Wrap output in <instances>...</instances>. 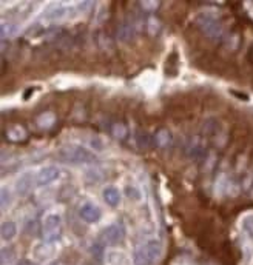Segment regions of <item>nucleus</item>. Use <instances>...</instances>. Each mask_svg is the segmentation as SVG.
I'll use <instances>...</instances> for the list:
<instances>
[{
  "label": "nucleus",
  "mask_w": 253,
  "mask_h": 265,
  "mask_svg": "<svg viewBox=\"0 0 253 265\" xmlns=\"http://www.w3.org/2000/svg\"><path fill=\"white\" fill-rule=\"evenodd\" d=\"M36 122H37L39 128L48 130V128H51L52 125L56 124V114L51 113V111H45V113H42L41 116L36 119Z\"/></svg>",
  "instance_id": "nucleus-15"
},
{
  "label": "nucleus",
  "mask_w": 253,
  "mask_h": 265,
  "mask_svg": "<svg viewBox=\"0 0 253 265\" xmlns=\"http://www.w3.org/2000/svg\"><path fill=\"white\" fill-rule=\"evenodd\" d=\"M135 34H136V26L133 25L130 20H125V22H121L117 25V30H116V36L121 42H130L135 39Z\"/></svg>",
  "instance_id": "nucleus-12"
},
{
  "label": "nucleus",
  "mask_w": 253,
  "mask_h": 265,
  "mask_svg": "<svg viewBox=\"0 0 253 265\" xmlns=\"http://www.w3.org/2000/svg\"><path fill=\"white\" fill-rule=\"evenodd\" d=\"M88 148L95 153V151H103L105 150V145H103V142L99 139V137H96V136H93V137H90V140H88Z\"/></svg>",
  "instance_id": "nucleus-22"
},
{
  "label": "nucleus",
  "mask_w": 253,
  "mask_h": 265,
  "mask_svg": "<svg viewBox=\"0 0 253 265\" xmlns=\"http://www.w3.org/2000/svg\"><path fill=\"white\" fill-rule=\"evenodd\" d=\"M77 215L85 223H96L102 218V211L98 204H95L93 201H85L79 205Z\"/></svg>",
  "instance_id": "nucleus-7"
},
{
  "label": "nucleus",
  "mask_w": 253,
  "mask_h": 265,
  "mask_svg": "<svg viewBox=\"0 0 253 265\" xmlns=\"http://www.w3.org/2000/svg\"><path fill=\"white\" fill-rule=\"evenodd\" d=\"M150 143H153V137H150V134L145 130H138L136 131V145L138 147L145 150V148L150 147Z\"/></svg>",
  "instance_id": "nucleus-16"
},
{
  "label": "nucleus",
  "mask_w": 253,
  "mask_h": 265,
  "mask_svg": "<svg viewBox=\"0 0 253 265\" xmlns=\"http://www.w3.org/2000/svg\"><path fill=\"white\" fill-rule=\"evenodd\" d=\"M12 197H14V194H12L11 188L8 185H3L2 191H0V205H2V210H6L12 204V201H14Z\"/></svg>",
  "instance_id": "nucleus-19"
},
{
  "label": "nucleus",
  "mask_w": 253,
  "mask_h": 265,
  "mask_svg": "<svg viewBox=\"0 0 253 265\" xmlns=\"http://www.w3.org/2000/svg\"><path fill=\"white\" fill-rule=\"evenodd\" d=\"M19 233V227L17 223L12 219H6L2 223V228H0V236H2L3 242H12L17 237Z\"/></svg>",
  "instance_id": "nucleus-13"
},
{
  "label": "nucleus",
  "mask_w": 253,
  "mask_h": 265,
  "mask_svg": "<svg viewBox=\"0 0 253 265\" xmlns=\"http://www.w3.org/2000/svg\"><path fill=\"white\" fill-rule=\"evenodd\" d=\"M125 197H128L131 202H141L142 201V193L136 185H127L125 187Z\"/></svg>",
  "instance_id": "nucleus-20"
},
{
  "label": "nucleus",
  "mask_w": 253,
  "mask_h": 265,
  "mask_svg": "<svg viewBox=\"0 0 253 265\" xmlns=\"http://www.w3.org/2000/svg\"><path fill=\"white\" fill-rule=\"evenodd\" d=\"M153 143L159 150H168L173 145V134L168 128H159L153 134Z\"/></svg>",
  "instance_id": "nucleus-11"
},
{
  "label": "nucleus",
  "mask_w": 253,
  "mask_h": 265,
  "mask_svg": "<svg viewBox=\"0 0 253 265\" xmlns=\"http://www.w3.org/2000/svg\"><path fill=\"white\" fill-rule=\"evenodd\" d=\"M252 196H253V187H252Z\"/></svg>",
  "instance_id": "nucleus-26"
},
{
  "label": "nucleus",
  "mask_w": 253,
  "mask_h": 265,
  "mask_svg": "<svg viewBox=\"0 0 253 265\" xmlns=\"http://www.w3.org/2000/svg\"><path fill=\"white\" fill-rule=\"evenodd\" d=\"M5 137H6V140H9V142L19 143V142H23L26 137H28V131H26L22 125H12V127H9V128L6 130Z\"/></svg>",
  "instance_id": "nucleus-14"
},
{
  "label": "nucleus",
  "mask_w": 253,
  "mask_h": 265,
  "mask_svg": "<svg viewBox=\"0 0 253 265\" xmlns=\"http://www.w3.org/2000/svg\"><path fill=\"white\" fill-rule=\"evenodd\" d=\"M59 157L63 162L71 165H88L98 161L96 153H93L90 148L82 145H66L59 150Z\"/></svg>",
  "instance_id": "nucleus-2"
},
{
  "label": "nucleus",
  "mask_w": 253,
  "mask_h": 265,
  "mask_svg": "<svg viewBox=\"0 0 253 265\" xmlns=\"http://www.w3.org/2000/svg\"><path fill=\"white\" fill-rule=\"evenodd\" d=\"M162 255V244L159 239H147L145 242L139 244L135 250L133 262L135 265H154Z\"/></svg>",
  "instance_id": "nucleus-3"
},
{
  "label": "nucleus",
  "mask_w": 253,
  "mask_h": 265,
  "mask_svg": "<svg viewBox=\"0 0 253 265\" xmlns=\"http://www.w3.org/2000/svg\"><path fill=\"white\" fill-rule=\"evenodd\" d=\"M147 28H149V33L152 36H156L159 31H161V22H159V19H156L154 16H150L149 22H147Z\"/></svg>",
  "instance_id": "nucleus-23"
},
{
  "label": "nucleus",
  "mask_w": 253,
  "mask_h": 265,
  "mask_svg": "<svg viewBox=\"0 0 253 265\" xmlns=\"http://www.w3.org/2000/svg\"><path fill=\"white\" fill-rule=\"evenodd\" d=\"M122 191L116 185H106L102 190V201L105 202V205H108L110 208H117L122 204Z\"/></svg>",
  "instance_id": "nucleus-9"
},
{
  "label": "nucleus",
  "mask_w": 253,
  "mask_h": 265,
  "mask_svg": "<svg viewBox=\"0 0 253 265\" xmlns=\"http://www.w3.org/2000/svg\"><path fill=\"white\" fill-rule=\"evenodd\" d=\"M73 11V8L70 5H60V3H56L52 5L45 14H44V19L47 22H57V20H62L65 19L66 16L70 14V12Z\"/></svg>",
  "instance_id": "nucleus-10"
},
{
  "label": "nucleus",
  "mask_w": 253,
  "mask_h": 265,
  "mask_svg": "<svg viewBox=\"0 0 253 265\" xmlns=\"http://www.w3.org/2000/svg\"><path fill=\"white\" fill-rule=\"evenodd\" d=\"M111 134L119 140H124L128 136V128H127V125L124 122L117 121V122L111 124Z\"/></svg>",
  "instance_id": "nucleus-17"
},
{
  "label": "nucleus",
  "mask_w": 253,
  "mask_h": 265,
  "mask_svg": "<svg viewBox=\"0 0 253 265\" xmlns=\"http://www.w3.org/2000/svg\"><path fill=\"white\" fill-rule=\"evenodd\" d=\"M60 176H62V170L57 165L54 164L44 165L36 171V187H48V185L57 182Z\"/></svg>",
  "instance_id": "nucleus-6"
},
{
  "label": "nucleus",
  "mask_w": 253,
  "mask_h": 265,
  "mask_svg": "<svg viewBox=\"0 0 253 265\" xmlns=\"http://www.w3.org/2000/svg\"><path fill=\"white\" fill-rule=\"evenodd\" d=\"M16 259V250L12 247H3L2 248V265H9Z\"/></svg>",
  "instance_id": "nucleus-21"
},
{
  "label": "nucleus",
  "mask_w": 253,
  "mask_h": 265,
  "mask_svg": "<svg viewBox=\"0 0 253 265\" xmlns=\"http://www.w3.org/2000/svg\"><path fill=\"white\" fill-rule=\"evenodd\" d=\"M125 234H127L125 225L122 222H113L110 225H106L101 231L99 241L103 245H117L119 242H122Z\"/></svg>",
  "instance_id": "nucleus-5"
},
{
  "label": "nucleus",
  "mask_w": 253,
  "mask_h": 265,
  "mask_svg": "<svg viewBox=\"0 0 253 265\" xmlns=\"http://www.w3.org/2000/svg\"><path fill=\"white\" fill-rule=\"evenodd\" d=\"M141 6H142V8H145V9H149V11L152 12L153 9H156V8L159 6V3H156V2H150V3H149V2H142V3H141Z\"/></svg>",
  "instance_id": "nucleus-24"
},
{
  "label": "nucleus",
  "mask_w": 253,
  "mask_h": 265,
  "mask_svg": "<svg viewBox=\"0 0 253 265\" xmlns=\"http://www.w3.org/2000/svg\"><path fill=\"white\" fill-rule=\"evenodd\" d=\"M241 228L244 234L249 237V241L253 242V213H249L243 218L241 221Z\"/></svg>",
  "instance_id": "nucleus-18"
},
{
  "label": "nucleus",
  "mask_w": 253,
  "mask_h": 265,
  "mask_svg": "<svg viewBox=\"0 0 253 265\" xmlns=\"http://www.w3.org/2000/svg\"><path fill=\"white\" fill-rule=\"evenodd\" d=\"M16 265H37V264L33 262V261H30V259H23V261H19Z\"/></svg>",
  "instance_id": "nucleus-25"
},
{
  "label": "nucleus",
  "mask_w": 253,
  "mask_h": 265,
  "mask_svg": "<svg viewBox=\"0 0 253 265\" xmlns=\"http://www.w3.org/2000/svg\"><path fill=\"white\" fill-rule=\"evenodd\" d=\"M36 185V173L33 170H26L16 179L14 188L19 196H26Z\"/></svg>",
  "instance_id": "nucleus-8"
},
{
  "label": "nucleus",
  "mask_w": 253,
  "mask_h": 265,
  "mask_svg": "<svg viewBox=\"0 0 253 265\" xmlns=\"http://www.w3.org/2000/svg\"><path fill=\"white\" fill-rule=\"evenodd\" d=\"M42 239L45 244L52 245L62 239L63 236V219L59 211H50L42 219Z\"/></svg>",
  "instance_id": "nucleus-1"
},
{
  "label": "nucleus",
  "mask_w": 253,
  "mask_h": 265,
  "mask_svg": "<svg viewBox=\"0 0 253 265\" xmlns=\"http://www.w3.org/2000/svg\"><path fill=\"white\" fill-rule=\"evenodd\" d=\"M198 26L202 30V33L211 39V41H224V30L219 19L215 14H210V12H201L198 17Z\"/></svg>",
  "instance_id": "nucleus-4"
}]
</instances>
